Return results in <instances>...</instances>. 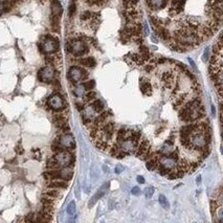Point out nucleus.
<instances>
[{
  "instance_id": "nucleus-1",
  "label": "nucleus",
  "mask_w": 223,
  "mask_h": 223,
  "mask_svg": "<svg viewBox=\"0 0 223 223\" xmlns=\"http://www.w3.org/2000/svg\"><path fill=\"white\" fill-rule=\"evenodd\" d=\"M187 1L189 0H145L146 6L150 12L149 16H156L164 10L168 11V17L161 21L160 27L155 30V34L157 35L163 29L169 32V27L172 25L173 30L171 32V41L168 45L171 49L178 52L193 49L186 29L184 11Z\"/></svg>"
},
{
  "instance_id": "nucleus-2",
  "label": "nucleus",
  "mask_w": 223,
  "mask_h": 223,
  "mask_svg": "<svg viewBox=\"0 0 223 223\" xmlns=\"http://www.w3.org/2000/svg\"><path fill=\"white\" fill-rule=\"evenodd\" d=\"M89 72L87 71L85 67H82L80 65H72L69 67L67 72V78L72 84H78V83L86 81L88 79Z\"/></svg>"
},
{
  "instance_id": "nucleus-3",
  "label": "nucleus",
  "mask_w": 223,
  "mask_h": 223,
  "mask_svg": "<svg viewBox=\"0 0 223 223\" xmlns=\"http://www.w3.org/2000/svg\"><path fill=\"white\" fill-rule=\"evenodd\" d=\"M46 106H47V108L50 109V110L58 112V111H63L64 109H66L67 103L65 102L64 98H63L60 93L55 92L47 98Z\"/></svg>"
},
{
  "instance_id": "nucleus-4",
  "label": "nucleus",
  "mask_w": 223,
  "mask_h": 223,
  "mask_svg": "<svg viewBox=\"0 0 223 223\" xmlns=\"http://www.w3.org/2000/svg\"><path fill=\"white\" fill-rule=\"evenodd\" d=\"M54 158L56 159L58 164H59L60 168H62V167H70V168H72L75 166V157L71 152L68 150H62L55 153Z\"/></svg>"
},
{
  "instance_id": "nucleus-5",
  "label": "nucleus",
  "mask_w": 223,
  "mask_h": 223,
  "mask_svg": "<svg viewBox=\"0 0 223 223\" xmlns=\"http://www.w3.org/2000/svg\"><path fill=\"white\" fill-rule=\"evenodd\" d=\"M59 72L57 71L55 66L52 65H46L40 68V70L38 71V79L40 82L43 83H52V81L58 77Z\"/></svg>"
},
{
  "instance_id": "nucleus-6",
  "label": "nucleus",
  "mask_w": 223,
  "mask_h": 223,
  "mask_svg": "<svg viewBox=\"0 0 223 223\" xmlns=\"http://www.w3.org/2000/svg\"><path fill=\"white\" fill-rule=\"evenodd\" d=\"M56 141H57L63 149H65V150L71 151L75 149V140L71 133L64 132L56 139Z\"/></svg>"
},
{
  "instance_id": "nucleus-7",
  "label": "nucleus",
  "mask_w": 223,
  "mask_h": 223,
  "mask_svg": "<svg viewBox=\"0 0 223 223\" xmlns=\"http://www.w3.org/2000/svg\"><path fill=\"white\" fill-rule=\"evenodd\" d=\"M109 186H110V183L109 182H107V183H105V184H103V186L101 187L100 190L95 193L94 195L92 196V198L90 199V201H89V203H88V206L89 207H92L93 205H94L95 203H97V201L98 199H101L102 197L104 196V195L106 194V192L108 191V189H109Z\"/></svg>"
},
{
  "instance_id": "nucleus-8",
  "label": "nucleus",
  "mask_w": 223,
  "mask_h": 223,
  "mask_svg": "<svg viewBox=\"0 0 223 223\" xmlns=\"http://www.w3.org/2000/svg\"><path fill=\"white\" fill-rule=\"evenodd\" d=\"M158 163L163 164L164 168L169 169L170 171L175 169V167H176V164H177L176 161H174L172 158H170L167 154H160V155L158 156Z\"/></svg>"
},
{
  "instance_id": "nucleus-9",
  "label": "nucleus",
  "mask_w": 223,
  "mask_h": 223,
  "mask_svg": "<svg viewBox=\"0 0 223 223\" xmlns=\"http://www.w3.org/2000/svg\"><path fill=\"white\" fill-rule=\"evenodd\" d=\"M150 149H151V147H150V143H149V140L146 138H143L138 141L137 148L135 149L134 153H135L136 156L139 157V156L143 155L144 153H146L148 150H150Z\"/></svg>"
},
{
  "instance_id": "nucleus-10",
  "label": "nucleus",
  "mask_w": 223,
  "mask_h": 223,
  "mask_svg": "<svg viewBox=\"0 0 223 223\" xmlns=\"http://www.w3.org/2000/svg\"><path fill=\"white\" fill-rule=\"evenodd\" d=\"M47 187H55V189L64 190L68 187V181L63 179H49L46 182Z\"/></svg>"
},
{
  "instance_id": "nucleus-11",
  "label": "nucleus",
  "mask_w": 223,
  "mask_h": 223,
  "mask_svg": "<svg viewBox=\"0 0 223 223\" xmlns=\"http://www.w3.org/2000/svg\"><path fill=\"white\" fill-rule=\"evenodd\" d=\"M139 87H140V91L143 94L148 95L150 97L152 95V92H153V88H152V85L149 81L145 80V78H140V81H139Z\"/></svg>"
},
{
  "instance_id": "nucleus-12",
  "label": "nucleus",
  "mask_w": 223,
  "mask_h": 223,
  "mask_svg": "<svg viewBox=\"0 0 223 223\" xmlns=\"http://www.w3.org/2000/svg\"><path fill=\"white\" fill-rule=\"evenodd\" d=\"M89 106L95 113H101L102 111H104V103L101 100H97L95 98L92 102H90Z\"/></svg>"
},
{
  "instance_id": "nucleus-13",
  "label": "nucleus",
  "mask_w": 223,
  "mask_h": 223,
  "mask_svg": "<svg viewBox=\"0 0 223 223\" xmlns=\"http://www.w3.org/2000/svg\"><path fill=\"white\" fill-rule=\"evenodd\" d=\"M43 194L47 195V196L52 197V198H55V199L59 198V197H61V195H62V193H61V190L60 189H55V187H48V190H46Z\"/></svg>"
},
{
  "instance_id": "nucleus-14",
  "label": "nucleus",
  "mask_w": 223,
  "mask_h": 223,
  "mask_svg": "<svg viewBox=\"0 0 223 223\" xmlns=\"http://www.w3.org/2000/svg\"><path fill=\"white\" fill-rule=\"evenodd\" d=\"M72 92L77 98H82L85 94V89L82 84H79L78 83V84H73Z\"/></svg>"
},
{
  "instance_id": "nucleus-15",
  "label": "nucleus",
  "mask_w": 223,
  "mask_h": 223,
  "mask_svg": "<svg viewBox=\"0 0 223 223\" xmlns=\"http://www.w3.org/2000/svg\"><path fill=\"white\" fill-rule=\"evenodd\" d=\"M95 146L98 150H102V151H107L110 148V145L108 144L107 140H104L102 138H98L95 139Z\"/></svg>"
},
{
  "instance_id": "nucleus-16",
  "label": "nucleus",
  "mask_w": 223,
  "mask_h": 223,
  "mask_svg": "<svg viewBox=\"0 0 223 223\" xmlns=\"http://www.w3.org/2000/svg\"><path fill=\"white\" fill-rule=\"evenodd\" d=\"M186 94H181L179 98H176L174 100L173 108L175 109V110H178V109L180 108L184 103H186Z\"/></svg>"
},
{
  "instance_id": "nucleus-17",
  "label": "nucleus",
  "mask_w": 223,
  "mask_h": 223,
  "mask_svg": "<svg viewBox=\"0 0 223 223\" xmlns=\"http://www.w3.org/2000/svg\"><path fill=\"white\" fill-rule=\"evenodd\" d=\"M157 166H158V156H154L152 158L148 159L146 164L147 169L150 170V171H154L157 168Z\"/></svg>"
},
{
  "instance_id": "nucleus-18",
  "label": "nucleus",
  "mask_w": 223,
  "mask_h": 223,
  "mask_svg": "<svg viewBox=\"0 0 223 223\" xmlns=\"http://www.w3.org/2000/svg\"><path fill=\"white\" fill-rule=\"evenodd\" d=\"M52 121H54L55 124L62 123V121H67V114L65 112L58 111V113H55L54 116H52Z\"/></svg>"
},
{
  "instance_id": "nucleus-19",
  "label": "nucleus",
  "mask_w": 223,
  "mask_h": 223,
  "mask_svg": "<svg viewBox=\"0 0 223 223\" xmlns=\"http://www.w3.org/2000/svg\"><path fill=\"white\" fill-rule=\"evenodd\" d=\"M83 97H84V102L90 103V102H92L93 100L97 98V92H94V91H92V90H89L87 93H85Z\"/></svg>"
},
{
  "instance_id": "nucleus-20",
  "label": "nucleus",
  "mask_w": 223,
  "mask_h": 223,
  "mask_svg": "<svg viewBox=\"0 0 223 223\" xmlns=\"http://www.w3.org/2000/svg\"><path fill=\"white\" fill-rule=\"evenodd\" d=\"M46 168L49 170H56V169L60 168L59 164H58V163L56 161V159L54 158V156L48 158V160H47V163H46Z\"/></svg>"
},
{
  "instance_id": "nucleus-21",
  "label": "nucleus",
  "mask_w": 223,
  "mask_h": 223,
  "mask_svg": "<svg viewBox=\"0 0 223 223\" xmlns=\"http://www.w3.org/2000/svg\"><path fill=\"white\" fill-rule=\"evenodd\" d=\"M82 85H83V87H84L85 91H89V90L94 88L95 82H94V80H89V81H86V82H84Z\"/></svg>"
},
{
  "instance_id": "nucleus-22",
  "label": "nucleus",
  "mask_w": 223,
  "mask_h": 223,
  "mask_svg": "<svg viewBox=\"0 0 223 223\" xmlns=\"http://www.w3.org/2000/svg\"><path fill=\"white\" fill-rule=\"evenodd\" d=\"M121 150V147L118 146V144H115V145L111 146L110 148H109V153H110L111 156L115 157V155L117 154V152Z\"/></svg>"
},
{
  "instance_id": "nucleus-23",
  "label": "nucleus",
  "mask_w": 223,
  "mask_h": 223,
  "mask_svg": "<svg viewBox=\"0 0 223 223\" xmlns=\"http://www.w3.org/2000/svg\"><path fill=\"white\" fill-rule=\"evenodd\" d=\"M157 170H158V173L161 175V176H167V175L169 174V172H170V170L169 169H167V168H164V167L163 166V164H160V163H158V166H157Z\"/></svg>"
},
{
  "instance_id": "nucleus-24",
  "label": "nucleus",
  "mask_w": 223,
  "mask_h": 223,
  "mask_svg": "<svg viewBox=\"0 0 223 223\" xmlns=\"http://www.w3.org/2000/svg\"><path fill=\"white\" fill-rule=\"evenodd\" d=\"M159 203H160L161 205H163V207H166L167 210L169 209V206H170V203H169V201H168V199L166 198V196H163V195H160L159 196Z\"/></svg>"
},
{
  "instance_id": "nucleus-25",
  "label": "nucleus",
  "mask_w": 223,
  "mask_h": 223,
  "mask_svg": "<svg viewBox=\"0 0 223 223\" xmlns=\"http://www.w3.org/2000/svg\"><path fill=\"white\" fill-rule=\"evenodd\" d=\"M218 207H221V206L218 204V202L216 201V200H211V213H212V215L216 214Z\"/></svg>"
},
{
  "instance_id": "nucleus-26",
  "label": "nucleus",
  "mask_w": 223,
  "mask_h": 223,
  "mask_svg": "<svg viewBox=\"0 0 223 223\" xmlns=\"http://www.w3.org/2000/svg\"><path fill=\"white\" fill-rule=\"evenodd\" d=\"M67 213L69 215H73L75 213V201H71L67 206Z\"/></svg>"
},
{
  "instance_id": "nucleus-27",
  "label": "nucleus",
  "mask_w": 223,
  "mask_h": 223,
  "mask_svg": "<svg viewBox=\"0 0 223 223\" xmlns=\"http://www.w3.org/2000/svg\"><path fill=\"white\" fill-rule=\"evenodd\" d=\"M154 191H155V190H154V187H153V186L147 187L146 191H145V194H146V197H147V198H150V197H152V195H153Z\"/></svg>"
},
{
  "instance_id": "nucleus-28",
  "label": "nucleus",
  "mask_w": 223,
  "mask_h": 223,
  "mask_svg": "<svg viewBox=\"0 0 223 223\" xmlns=\"http://www.w3.org/2000/svg\"><path fill=\"white\" fill-rule=\"evenodd\" d=\"M174 143H175V135H174V134H171V136H170V137L166 140V145L173 147Z\"/></svg>"
},
{
  "instance_id": "nucleus-29",
  "label": "nucleus",
  "mask_w": 223,
  "mask_h": 223,
  "mask_svg": "<svg viewBox=\"0 0 223 223\" xmlns=\"http://www.w3.org/2000/svg\"><path fill=\"white\" fill-rule=\"evenodd\" d=\"M75 107H77V109L79 111H83L84 110V108H85V104L84 103H80V102H77L75 103Z\"/></svg>"
},
{
  "instance_id": "nucleus-30",
  "label": "nucleus",
  "mask_w": 223,
  "mask_h": 223,
  "mask_svg": "<svg viewBox=\"0 0 223 223\" xmlns=\"http://www.w3.org/2000/svg\"><path fill=\"white\" fill-rule=\"evenodd\" d=\"M140 193H141V191H140V189H139L138 186H134L133 189L131 190V194L135 195V196H136V195H139Z\"/></svg>"
},
{
  "instance_id": "nucleus-31",
  "label": "nucleus",
  "mask_w": 223,
  "mask_h": 223,
  "mask_svg": "<svg viewBox=\"0 0 223 223\" xmlns=\"http://www.w3.org/2000/svg\"><path fill=\"white\" fill-rule=\"evenodd\" d=\"M35 215L33 214V213H30V214L27 215L26 218H24V221L25 222H29V221H35V218H34Z\"/></svg>"
},
{
  "instance_id": "nucleus-32",
  "label": "nucleus",
  "mask_w": 223,
  "mask_h": 223,
  "mask_svg": "<svg viewBox=\"0 0 223 223\" xmlns=\"http://www.w3.org/2000/svg\"><path fill=\"white\" fill-rule=\"evenodd\" d=\"M16 152L18 154H22V153H23V148L21 147V144H20V143L18 144V146L16 147Z\"/></svg>"
},
{
  "instance_id": "nucleus-33",
  "label": "nucleus",
  "mask_w": 223,
  "mask_h": 223,
  "mask_svg": "<svg viewBox=\"0 0 223 223\" xmlns=\"http://www.w3.org/2000/svg\"><path fill=\"white\" fill-rule=\"evenodd\" d=\"M137 182L138 183H145V178L143 176H137Z\"/></svg>"
},
{
  "instance_id": "nucleus-34",
  "label": "nucleus",
  "mask_w": 223,
  "mask_h": 223,
  "mask_svg": "<svg viewBox=\"0 0 223 223\" xmlns=\"http://www.w3.org/2000/svg\"><path fill=\"white\" fill-rule=\"evenodd\" d=\"M121 171H123V167H121V166H117V167H116V168H115V172H116V173L120 174Z\"/></svg>"
},
{
  "instance_id": "nucleus-35",
  "label": "nucleus",
  "mask_w": 223,
  "mask_h": 223,
  "mask_svg": "<svg viewBox=\"0 0 223 223\" xmlns=\"http://www.w3.org/2000/svg\"><path fill=\"white\" fill-rule=\"evenodd\" d=\"M189 61H190V63H191V65H192V67L194 68L195 70H196V66H195V63L193 62V60H191V59H189Z\"/></svg>"
},
{
  "instance_id": "nucleus-36",
  "label": "nucleus",
  "mask_w": 223,
  "mask_h": 223,
  "mask_svg": "<svg viewBox=\"0 0 223 223\" xmlns=\"http://www.w3.org/2000/svg\"><path fill=\"white\" fill-rule=\"evenodd\" d=\"M211 109H212V114L215 116V114H216V109H215L214 106H212V108H211Z\"/></svg>"
},
{
  "instance_id": "nucleus-37",
  "label": "nucleus",
  "mask_w": 223,
  "mask_h": 223,
  "mask_svg": "<svg viewBox=\"0 0 223 223\" xmlns=\"http://www.w3.org/2000/svg\"><path fill=\"white\" fill-rule=\"evenodd\" d=\"M196 180H197V184H200V182H201V176H198V177H197Z\"/></svg>"
},
{
  "instance_id": "nucleus-38",
  "label": "nucleus",
  "mask_w": 223,
  "mask_h": 223,
  "mask_svg": "<svg viewBox=\"0 0 223 223\" xmlns=\"http://www.w3.org/2000/svg\"><path fill=\"white\" fill-rule=\"evenodd\" d=\"M163 127H161V128H159L158 130H157V132H156V134H157V135H158L159 133H161V130H163Z\"/></svg>"
}]
</instances>
